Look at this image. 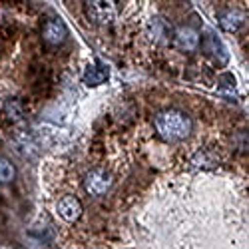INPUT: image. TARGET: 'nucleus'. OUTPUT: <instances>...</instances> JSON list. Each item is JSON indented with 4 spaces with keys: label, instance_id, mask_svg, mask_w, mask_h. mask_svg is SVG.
Here are the masks:
<instances>
[{
    "label": "nucleus",
    "instance_id": "f257e3e1",
    "mask_svg": "<svg viewBox=\"0 0 249 249\" xmlns=\"http://www.w3.org/2000/svg\"><path fill=\"white\" fill-rule=\"evenodd\" d=\"M154 130L163 142L178 143L192 136L194 122L188 114L179 110H163L154 118Z\"/></svg>",
    "mask_w": 249,
    "mask_h": 249
},
{
    "label": "nucleus",
    "instance_id": "f03ea898",
    "mask_svg": "<svg viewBox=\"0 0 249 249\" xmlns=\"http://www.w3.org/2000/svg\"><path fill=\"white\" fill-rule=\"evenodd\" d=\"M114 183V178L110 176V172H106L104 168H94L84 176V190L88 196L92 197H102L106 196Z\"/></svg>",
    "mask_w": 249,
    "mask_h": 249
},
{
    "label": "nucleus",
    "instance_id": "7ed1b4c3",
    "mask_svg": "<svg viewBox=\"0 0 249 249\" xmlns=\"http://www.w3.org/2000/svg\"><path fill=\"white\" fill-rule=\"evenodd\" d=\"M88 18L96 24H108L118 16V4L108 2V0H96V2L84 4Z\"/></svg>",
    "mask_w": 249,
    "mask_h": 249
},
{
    "label": "nucleus",
    "instance_id": "20e7f679",
    "mask_svg": "<svg viewBox=\"0 0 249 249\" xmlns=\"http://www.w3.org/2000/svg\"><path fill=\"white\" fill-rule=\"evenodd\" d=\"M66 38H68V28H66V24L62 22L60 18L50 16V18L44 20V24H42V40L48 46L56 48L60 44H64Z\"/></svg>",
    "mask_w": 249,
    "mask_h": 249
},
{
    "label": "nucleus",
    "instance_id": "39448f33",
    "mask_svg": "<svg viewBox=\"0 0 249 249\" xmlns=\"http://www.w3.org/2000/svg\"><path fill=\"white\" fill-rule=\"evenodd\" d=\"M56 212L66 223H76L82 217V213H84V207H82V201L76 196H64L58 199Z\"/></svg>",
    "mask_w": 249,
    "mask_h": 249
},
{
    "label": "nucleus",
    "instance_id": "423d86ee",
    "mask_svg": "<svg viewBox=\"0 0 249 249\" xmlns=\"http://www.w3.org/2000/svg\"><path fill=\"white\" fill-rule=\"evenodd\" d=\"M174 44L183 52H194L199 46V32L192 26H179L172 34Z\"/></svg>",
    "mask_w": 249,
    "mask_h": 249
},
{
    "label": "nucleus",
    "instance_id": "0eeeda50",
    "mask_svg": "<svg viewBox=\"0 0 249 249\" xmlns=\"http://www.w3.org/2000/svg\"><path fill=\"white\" fill-rule=\"evenodd\" d=\"M172 34H174L172 26L165 22L163 18L156 16V18L150 20V24H148V36L154 40L156 44H168L170 40H172Z\"/></svg>",
    "mask_w": 249,
    "mask_h": 249
},
{
    "label": "nucleus",
    "instance_id": "6e6552de",
    "mask_svg": "<svg viewBox=\"0 0 249 249\" xmlns=\"http://www.w3.org/2000/svg\"><path fill=\"white\" fill-rule=\"evenodd\" d=\"M199 42H201L205 54H210L212 58H215V60H219V62H225V60H227V52H225V48H223V44H221V40H219L217 34H213L212 30H207V32L203 34V38H199Z\"/></svg>",
    "mask_w": 249,
    "mask_h": 249
},
{
    "label": "nucleus",
    "instance_id": "1a4fd4ad",
    "mask_svg": "<svg viewBox=\"0 0 249 249\" xmlns=\"http://www.w3.org/2000/svg\"><path fill=\"white\" fill-rule=\"evenodd\" d=\"M108 68L104 66V64H100V62H96V64H92V66H88L86 68V72H84V82L88 86H98V84H102V82H106L108 80Z\"/></svg>",
    "mask_w": 249,
    "mask_h": 249
},
{
    "label": "nucleus",
    "instance_id": "9d476101",
    "mask_svg": "<svg viewBox=\"0 0 249 249\" xmlns=\"http://www.w3.org/2000/svg\"><path fill=\"white\" fill-rule=\"evenodd\" d=\"M241 24H243V14L237 10H225L219 14V26L225 32H237Z\"/></svg>",
    "mask_w": 249,
    "mask_h": 249
},
{
    "label": "nucleus",
    "instance_id": "9b49d317",
    "mask_svg": "<svg viewBox=\"0 0 249 249\" xmlns=\"http://www.w3.org/2000/svg\"><path fill=\"white\" fill-rule=\"evenodd\" d=\"M4 112H6V116H8L12 122H20V120H24V116H26L22 102H20V100H14V98L4 102Z\"/></svg>",
    "mask_w": 249,
    "mask_h": 249
},
{
    "label": "nucleus",
    "instance_id": "f8f14e48",
    "mask_svg": "<svg viewBox=\"0 0 249 249\" xmlns=\"http://www.w3.org/2000/svg\"><path fill=\"white\" fill-rule=\"evenodd\" d=\"M192 163L196 165V168H203V170H212L215 168V163H217V156H213L212 152H197L194 158H192Z\"/></svg>",
    "mask_w": 249,
    "mask_h": 249
},
{
    "label": "nucleus",
    "instance_id": "ddd939ff",
    "mask_svg": "<svg viewBox=\"0 0 249 249\" xmlns=\"http://www.w3.org/2000/svg\"><path fill=\"white\" fill-rule=\"evenodd\" d=\"M16 176V168H14V163L6 158H0V183H8L12 181Z\"/></svg>",
    "mask_w": 249,
    "mask_h": 249
}]
</instances>
